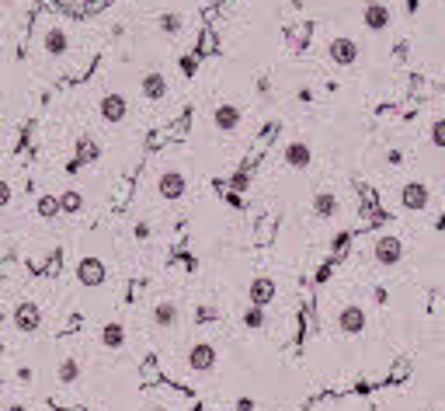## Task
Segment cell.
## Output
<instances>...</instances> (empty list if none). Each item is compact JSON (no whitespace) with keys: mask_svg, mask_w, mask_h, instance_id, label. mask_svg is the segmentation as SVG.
<instances>
[{"mask_svg":"<svg viewBox=\"0 0 445 411\" xmlns=\"http://www.w3.org/2000/svg\"><path fill=\"white\" fill-rule=\"evenodd\" d=\"M372 258H376L383 269L400 265V258H403V241L393 237V234H383V237L376 241V248H372Z\"/></svg>","mask_w":445,"mask_h":411,"instance_id":"1","label":"cell"},{"mask_svg":"<svg viewBox=\"0 0 445 411\" xmlns=\"http://www.w3.org/2000/svg\"><path fill=\"white\" fill-rule=\"evenodd\" d=\"M15 328H18L21 335H35V331L42 328V307H39L35 300H21V303L15 307Z\"/></svg>","mask_w":445,"mask_h":411,"instance_id":"2","label":"cell"},{"mask_svg":"<svg viewBox=\"0 0 445 411\" xmlns=\"http://www.w3.org/2000/svg\"><path fill=\"white\" fill-rule=\"evenodd\" d=\"M98 115H101L108 126H119V122L129 115V101H125L119 91H108V94H101V101H98Z\"/></svg>","mask_w":445,"mask_h":411,"instance_id":"3","label":"cell"},{"mask_svg":"<svg viewBox=\"0 0 445 411\" xmlns=\"http://www.w3.org/2000/svg\"><path fill=\"white\" fill-rule=\"evenodd\" d=\"M327 56L338 63V67H355L358 63V42L355 39H344V35H338V39H331V46H327Z\"/></svg>","mask_w":445,"mask_h":411,"instance_id":"4","label":"cell"},{"mask_svg":"<svg viewBox=\"0 0 445 411\" xmlns=\"http://www.w3.org/2000/svg\"><path fill=\"white\" fill-rule=\"evenodd\" d=\"M77 279H80V286H101L105 279H108V265L101 262V258H94V255H87V258H80V265H77Z\"/></svg>","mask_w":445,"mask_h":411,"instance_id":"5","label":"cell"},{"mask_svg":"<svg viewBox=\"0 0 445 411\" xmlns=\"http://www.w3.org/2000/svg\"><path fill=\"white\" fill-rule=\"evenodd\" d=\"M338 328H341V335H348V338H358V335L365 331V310H362L358 303H348V307H341V314H338Z\"/></svg>","mask_w":445,"mask_h":411,"instance_id":"6","label":"cell"},{"mask_svg":"<svg viewBox=\"0 0 445 411\" xmlns=\"http://www.w3.org/2000/svg\"><path fill=\"white\" fill-rule=\"evenodd\" d=\"M216 362H219V352H216L209 342H195V345L188 349V366H191L195 373H209V369H216Z\"/></svg>","mask_w":445,"mask_h":411,"instance_id":"7","label":"cell"},{"mask_svg":"<svg viewBox=\"0 0 445 411\" xmlns=\"http://www.w3.org/2000/svg\"><path fill=\"white\" fill-rule=\"evenodd\" d=\"M400 202H403V210H410V213H424L428 202H431V195H428V188H424L421 181H407L403 192H400Z\"/></svg>","mask_w":445,"mask_h":411,"instance_id":"8","label":"cell"},{"mask_svg":"<svg viewBox=\"0 0 445 411\" xmlns=\"http://www.w3.org/2000/svg\"><path fill=\"white\" fill-rule=\"evenodd\" d=\"M139 91H143L146 101H164L167 91H171V84H167V77H164L160 70H150V74L139 77Z\"/></svg>","mask_w":445,"mask_h":411,"instance_id":"9","label":"cell"},{"mask_svg":"<svg viewBox=\"0 0 445 411\" xmlns=\"http://www.w3.org/2000/svg\"><path fill=\"white\" fill-rule=\"evenodd\" d=\"M184 188H188V181H184V174H181V171H174V167H167V171L157 178V192H160L167 202L181 199V195H184Z\"/></svg>","mask_w":445,"mask_h":411,"instance_id":"10","label":"cell"},{"mask_svg":"<svg viewBox=\"0 0 445 411\" xmlns=\"http://www.w3.org/2000/svg\"><path fill=\"white\" fill-rule=\"evenodd\" d=\"M275 293H279V286H275V279H268V276H258V279H251V286H247V296H251L254 307H268V303L275 300Z\"/></svg>","mask_w":445,"mask_h":411,"instance_id":"11","label":"cell"},{"mask_svg":"<svg viewBox=\"0 0 445 411\" xmlns=\"http://www.w3.org/2000/svg\"><path fill=\"white\" fill-rule=\"evenodd\" d=\"M42 49H46V56H67V53H70V35H67V28H60V25L46 28Z\"/></svg>","mask_w":445,"mask_h":411,"instance_id":"12","label":"cell"},{"mask_svg":"<svg viewBox=\"0 0 445 411\" xmlns=\"http://www.w3.org/2000/svg\"><path fill=\"white\" fill-rule=\"evenodd\" d=\"M310 160H313V150H310V143H306V140H293V143L286 146V167H293V171H306V167H310Z\"/></svg>","mask_w":445,"mask_h":411,"instance_id":"13","label":"cell"},{"mask_svg":"<svg viewBox=\"0 0 445 411\" xmlns=\"http://www.w3.org/2000/svg\"><path fill=\"white\" fill-rule=\"evenodd\" d=\"M338 213H341L338 195H334L331 188H320V192L313 195V217H320V220H334Z\"/></svg>","mask_w":445,"mask_h":411,"instance_id":"14","label":"cell"},{"mask_svg":"<svg viewBox=\"0 0 445 411\" xmlns=\"http://www.w3.org/2000/svg\"><path fill=\"white\" fill-rule=\"evenodd\" d=\"M362 25H365L369 32L390 28V8L379 4V0H369V4H365V15H362Z\"/></svg>","mask_w":445,"mask_h":411,"instance_id":"15","label":"cell"},{"mask_svg":"<svg viewBox=\"0 0 445 411\" xmlns=\"http://www.w3.org/2000/svg\"><path fill=\"white\" fill-rule=\"evenodd\" d=\"M241 119H244V112H241L237 105H219V108L212 112V122H216L219 133H234V129L241 126Z\"/></svg>","mask_w":445,"mask_h":411,"instance_id":"16","label":"cell"},{"mask_svg":"<svg viewBox=\"0 0 445 411\" xmlns=\"http://www.w3.org/2000/svg\"><path fill=\"white\" fill-rule=\"evenodd\" d=\"M177 317H181V314H177V307H174L171 300H160V303L153 307V324H157V328H174Z\"/></svg>","mask_w":445,"mask_h":411,"instance_id":"17","label":"cell"},{"mask_svg":"<svg viewBox=\"0 0 445 411\" xmlns=\"http://www.w3.org/2000/svg\"><path fill=\"white\" fill-rule=\"evenodd\" d=\"M101 345H105V349H112V352H115V349H122V345H125V328H122L119 321L105 324V328H101Z\"/></svg>","mask_w":445,"mask_h":411,"instance_id":"18","label":"cell"},{"mask_svg":"<svg viewBox=\"0 0 445 411\" xmlns=\"http://www.w3.org/2000/svg\"><path fill=\"white\" fill-rule=\"evenodd\" d=\"M101 157V146H98V140L94 136H80L77 140V160H84V164H94Z\"/></svg>","mask_w":445,"mask_h":411,"instance_id":"19","label":"cell"},{"mask_svg":"<svg viewBox=\"0 0 445 411\" xmlns=\"http://www.w3.org/2000/svg\"><path fill=\"white\" fill-rule=\"evenodd\" d=\"M56 380L67 383V387L77 383V380H80V362H77V359H63V362L56 366Z\"/></svg>","mask_w":445,"mask_h":411,"instance_id":"20","label":"cell"},{"mask_svg":"<svg viewBox=\"0 0 445 411\" xmlns=\"http://www.w3.org/2000/svg\"><path fill=\"white\" fill-rule=\"evenodd\" d=\"M60 210H63V213H80V210H84V195H80L77 188H67V192L60 195Z\"/></svg>","mask_w":445,"mask_h":411,"instance_id":"21","label":"cell"},{"mask_svg":"<svg viewBox=\"0 0 445 411\" xmlns=\"http://www.w3.org/2000/svg\"><path fill=\"white\" fill-rule=\"evenodd\" d=\"M35 210H39L42 220H53L56 213H63V210H60V195H39V206H35Z\"/></svg>","mask_w":445,"mask_h":411,"instance_id":"22","label":"cell"},{"mask_svg":"<svg viewBox=\"0 0 445 411\" xmlns=\"http://www.w3.org/2000/svg\"><path fill=\"white\" fill-rule=\"evenodd\" d=\"M181 28H184V18L181 15H174V11L171 15H160V32L164 35H177Z\"/></svg>","mask_w":445,"mask_h":411,"instance_id":"23","label":"cell"},{"mask_svg":"<svg viewBox=\"0 0 445 411\" xmlns=\"http://www.w3.org/2000/svg\"><path fill=\"white\" fill-rule=\"evenodd\" d=\"M244 324H247L251 331H261V328H265V307H254V303H251V307L244 310Z\"/></svg>","mask_w":445,"mask_h":411,"instance_id":"24","label":"cell"},{"mask_svg":"<svg viewBox=\"0 0 445 411\" xmlns=\"http://www.w3.org/2000/svg\"><path fill=\"white\" fill-rule=\"evenodd\" d=\"M428 140H431V146L445 150V119H435V122H431V129H428Z\"/></svg>","mask_w":445,"mask_h":411,"instance_id":"25","label":"cell"},{"mask_svg":"<svg viewBox=\"0 0 445 411\" xmlns=\"http://www.w3.org/2000/svg\"><path fill=\"white\" fill-rule=\"evenodd\" d=\"M247 185H251V167H241V171L230 178V188H234V192H244Z\"/></svg>","mask_w":445,"mask_h":411,"instance_id":"26","label":"cell"},{"mask_svg":"<svg viewBox=\"0 0 445 411\" xmlns=\"http://www.w3.org/2000/svg\"><path fill=\"white\" fill-rule=\"evenodd\" d=\"M132 237H136V241H150V237H153V227H150L146 220H139V224L132 227Z\"/></svg>","mask_w":445,"mask_h":411,"instance_id":"27","label":"cell"},{"mask_svg":"<svg viewBox=\"0 0 445 411\" xmlns=\"http://www.w3.org/2000/svg\"><path fill=\"white\" fill-rule=\"evenodd\" d=\"M8 202H11V185H8L4 178H0V210H4Z\"/></svg>","mask_w":445,"mask_h":411,"instance_id":"28","label":"cell"},{"mask_svg":"<svg viewBox=\"0 0 445 411\" xmlns=\"http://www.w3.org/2000/svg\"><path fill=\"white\" fill-rule=\"evenodd\" d=\"M18 380H21V383H32V380H35L32 366H21V369H18Z\"/></svg>","mask_w":445,"mask_h":411,"instance_id":"29","label":"cell"},{"mask_svg":"<svg viewBox=\"0 0 445 411\" xmlns=\"http://www.w3.org/2000/svg\"><path fill=\"white\" fill-rule=\"evenodd\" d=\"M237 411H254V401L251 397H237Z\"/></svg>","mask_w":445,"mask_h":411,"instance_id":"30","label":"cell"},{"mask_svg":"<svg viewBox=\"0 0 445 411\" xmlns=\"http://www.w3.org/2000/svg\"><path fill=\"white\" fill-rule=\"evenodd\" d=\"M386 160H390V164H400V160H403V153H400V150H390V153H386Z\"/></svg>","mask_w":445,"mask_h":411,"instance_id":"31","label":"cell"},{"mask_svg":"<svg viewBox=\"0 0 445 411\" xmlns=\"http://www.w3.org/2000/svg\"><path fill=\"white\" fill-rule=\"evenodd\" d=\"M80 167H84V160H77V157H73V160H70V164H67V171H70V174H77V171H80Z\"/></svg>","mask_w":445,"mask_h":411,"instance_id":"32","label":"cell"},{"mask_svg":"<svg viewBox=\"0 0 445 411\" xmlns=\"http://www.w3.org/2000/svg\"><path fill=\"white\" fill-rule=\"evenodd\" d=\"M8 411H32L28 404H21V401H15V404H8Z\"/></svg>","mask_w":445,"mask_h":411,"instance_id":"33","label":"cell"},{"mask_svg":"<svg viewBox=\"0 0 445 411\" xmlns=\"http://www.w3.org/2000/svg\"><path fill=\"white\" fill-rule=\"evenodd\" d=\"M150 411H167V408H164V404H153V408H150Z\"/></svg>","mask_w":445,"mask_h":411,"instance_id":"34","label":"cell"}]
</instances>
